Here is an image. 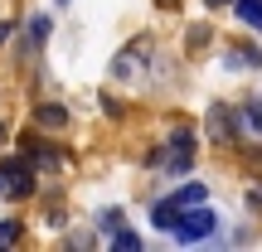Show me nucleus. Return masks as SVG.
I'll list each match as a JSON object with an SVG mask.
<instances>
[{"instance_id": "nucleus-1", "label": "nucleus", "mask_w": 262, "mask_h": 252, "mask_svg": "<svg viewBox=\"0 0 262 252\" xmlns=\"http://www.w3.org/2000/svg\"><path fill=\"white\" fill-rule=\"evenodd\" d=\"M156 165L165 170V175H185V170L194 165V136H189L185 126H175V131L165 136V150L156 155Z\"/></svg>"}, {"instance_id": "nucleus-2", "label": "nucleus", "mask_w": 262, "mask_h": 252, "mask_svg": "<svg viewBox=\"0 0 262 252\" xmlns=\"http://www.w3.org/2000/svg\"><path fill=\"white\" fill-rule=\"evenodd\" d=\"M34 194V160L15 155L0 165V199H29Z\"/></svg>"}, {"instance_id": "nucleus-3", "label": "nucleus", "mask_w": 262, "mask_h": 252, "mask_svg": "<svg viewBox=\"0 0 262 252\" xmlns=\"http://www.w3.org/2000/svg\"><path fill=\"white\" fill-rule=\"evenodd\" d=\"M214 228H219V218L209 214L204 204H189L185 214H180V223L170 228V233H175V243H199V238H209Z\"/></svg>"}, {"instance_id": "nucleus-4", "label": "nucleus", "mask_w": 262, "mask_h": 252, "mask_svg": "<svg viewBox=\"0 0 262 252\" xmlns=\"http://www.w3.org/2000/svg\"><path fill=\"white\" fill-rule=\"evenodd\" d=\"M209 136H214V141H238V136H243V131H238V112L209 107Z\"/></svg>"}, {"instance_id": "nucleus-5", "label": "nucleus", "mask_w": 262, "mask_h": 252, "mask_svg": "<svg viewBox=\"0 0 262 252\" xmlns=\"http://www.w3.org/2000/svg\"><path fill=\"white\" fill-rule=\"evenodd\" d=\"M185 199H180V194H170V199H160V204L156 209H150V223H156V228H165V233H170V228H175L180 223V214H185Z\"/></svg>"}, {"instance_id": "nucleus-6", "label": "nucleus", "mask_w": 262, "mask_h": 252, "mask_svg": "<svg viewBox=\"0 0 262 252\" xmlns=\"http://www.w3.org/2000/svg\"><path fill=\"white\" fill-rule=\"evenodd\" d=\"M238 131L243 136H262V97H248L238 107Z\"/></svg>"}, {"instance_id": "nucleus-7", "label": "nucleus", "mask_w": 262, "mask_h": 252, "mask_svg": "<svg viewBox=\"0 0 262 252\" xmlns=\"http://www.w3.org/2000/svg\"><path fill=\"white\" fill-rule=\"evenodd\" d=\"M233 5H238V25L262 29V0H233Z\"/></svg>"}, {"instance_id": "nucleus-8", "label": "nucleus", "mask_w": 262, "mask_h": 252, "mask_svg": "<svg viewBox=\"0 0 262 252\" xmlns=\"http://www.w3.org/2000/svg\"><path fill=\"white\" fill-rule=\"evenodd\" d=\"M228 63H233V68H257L262 54H257V49H248V44H233V49H228Z\"/></svg>"}, {"instance_id": "nucleus-9", "label": "nucleus", "mask_w": 262, "mask_h": 252, "mask_svg": "<svg viewBox=\"0 0 262 252\" xmlns=\"http://www.w3.org/2000/svg\"><path fill=\"white\" fill-rule=\"evenodd\" d=\"M39 126H63L68 122V112H63V107H58V102H39Z\"/></svg>"}, {"instance_id": "nucleus-10", "label": "nucleus", "mask_w": 262, "mask_h": 252, "mask_svg": "<svg viewBox=\"0 0 262 252\" xmlns=\"http://www.w3.org/2000/svg\"><path fill=\"white\" fill-rule=\"evenodd\" d=\"M112 247H117V252H141V233H131V228H117V233H112Z\"/></svg>"}, {"instance_id": "nucleus-11", "label": "nucleus", "mask_w": 262, "mask_h": 252, "mask_svg": "<svg viewBox=\"0 0 262 252\" xmlns=\"http://www.w3.org/2000/svg\"><path fill=\"white\" fill-rule=\"evenodd\" d=\"M175 194L185 199V204H204V199H209V189H204V185H185V189H175Z\"/></svg>"}, {"instance_id": "nucleus-12", "label": "nucleus", "mask_w": 262, "mask_h": 252, "mask_svg": "<svg viewBox=\"0 0 262 252\" xmlns=\"http://www.w3.org/2000/svg\"><path fill=\"white\" fill-rule=\"evenodd\" d=\"M10 243H19V223H0V247H10Z\"/></svg>"}, {"instance_id": "nucleus-13", "label": "nucleus", "mask_w": 262, "mask_h": 252, "mask_svg": "<svg viewBox=\"0 0 262 252\" xmlns=\"http://www.w3.org/2000/svg\"><path fill=\"white\" fill-rule=\"evenodd\" d=\"M102 228H107V233H117V228H122V214H117V209H107V214H102Z\"/></svg>"}, {"instance_id": "nucleus-14", "label": "nucleus", "mask_w": 262, "mask_h": 252, "mask_svg": "<svg viewBox=\"0 0 262 252\" xmlns=\"http://www.w3.org/2000/svg\"><path fill=\"white\" fill-rule=\"evenodd\" d=\"M5 34H10V25H0V44H5Z\"/></svg>"}, {"instance_id": "nucleus-15", "label": "nucleus", "mask_w": 262, "mask_h": 252, "mask_svg": "<svg viewBox=\"0 0 262 252\" xmlns=\"http://www.w3.org/2000/svg\"><path fill=\"white\" fill-rule=\"evenodd\" d=\"M219 5H228V0H209V10H219Z\"/></svg>"}, {"instance_id": "nucleus-16", "label": "nucleus", "mask_w": 262, "mask_h": 252, "mask_svg": "<svg viewBox=\"0 0 262 252\" xmlns=\"http://www.w3.org/2000/svg\"><path fill=\"white\" fill-rule=\"evenodd\" d=\"M58 5H68V0H58Z\"/></svg>"}, {"instance_id": "nucleus-17", "label": "nucleus", "mask_w": 262, "mask_h": 252, "mask_svg": "<svg viewBox=\"0 0 262 252\" xmlns=\"http://www.w3.org/2000/svg\"><path fill=\"white\" fill-rule=\"evenodd\" d=\"M160 5H170V0H160Z\"/></svg>"}]
</instances>
